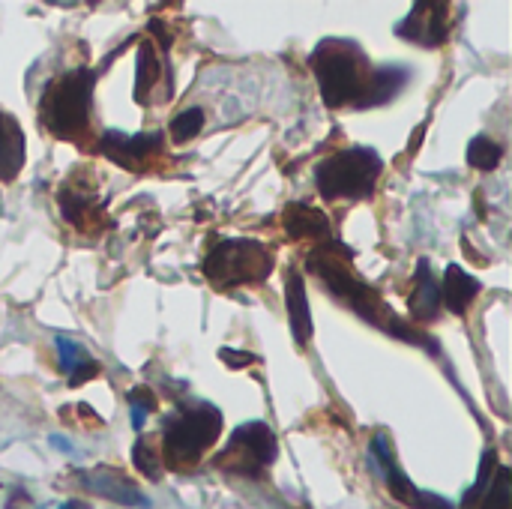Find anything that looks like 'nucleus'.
Returning a JSON list of instances; mask_svg holds the SVG:
<instances>
[{
  "mask_svg": "<svg viewBox=\"0 0 512 509\" xmlns=\"http://www.w3.org/2000/svg\"><path fill=\"white\" fill-rule=\"evenodd\" d=\"M441 288V300L444 306L453 312V315H465L471 309V303L477 300L480 294V279H474L465 267L459 264H447L444 270V279L438 282Z\"/></svg>",
  "mask_w": 512,
  "mask_h": 509,
  "instance_id": "obj_13",
  "label": "nucleus"
},
{
  "mask_svg": "<svg viewBox=\"0 0 512 509\" xmlns=\"http://www.w3.org/2000/svg\"><path fill=\"white\" fill-rule=\"evenodd\" d=\"M78 483L87 492H93V495H99V498H105L111 504H120V507H147V498L141 495V489L129 477H123L120 471H114V468H90V471H81L78 474Z\"/></svg>",
  "mask_w": 512,
  "mask_h": 509,
  "instance_id": "obj_8",
  "label": "nucleus"
},
{
  "mask_svg": "<svg viewBox=\"0 0 512 509\" xmlns=\"http://www.w3.org/2000/svg\"><path fill=\"white\" fill-rule=\"evenodd\" d=\"M219 360H222V363H228L231 369H240V366L258 363V357H252V354H237L234 348H222V351H219Z\"/></svg>",
  "mask_w": 512,
  "mask_h": 509,
  "instance_id": "obj_27",
  "label": "nucleus"
},
{
  "mask_svg": "<svg viewBox=\"0 0 512 509\" xmlns=\"http://www.w3.org/2000/svg\"><path fill=\"white\" fill-rule=\"evenodd\" d=\"M495 471H498V453L495 450H486L483 453V462H480V471H477V480H474V486L462 498V509H480L486 492H489V486H492V480H495Z\"/></svg>",
  "mask_w": 512,
  "mask_h": 509,
  "instance_id": "obj_19",
  "label": "nucleus"
},
{
  "mask_svg": "<svg viewBox=\"0 0 512 509\" xmlns=\"http://www.w3.org/2000/svg\"><path fill=\"white\" fill-rule=\"evenodd\" d=\"M501 159H504V147H501L498 141H492V138H486V135L471 138V144H468V162H471L474 168H480V171H495V168L501 165Z\"/></svg>",
  "mask_w": 512,
  "mask_h": 509,
  "instance_id": "obj_21",
  "label": "nucleus"
},
{
  "mask_svg": "<svg viewBox=\"0 0 512 509\" xmlns=\"http://www.w3.org/2000/svg\"><path fill=\"white\" fill-rule=\"evenodd\" d=\"M414 509H453V504L447 501V498H441V495H435V492H420L417 489V498H414Z\"/></svg>",
  "mask_w": 512,
  "mask_h": 509,
  "instance_id": "obj_26",
  "label": "nucleus"
},
{
  "mask_svg": "<svg viewBox=\"0 0 512 509\" xmlns=\"http://www.w3.org/2000/svg\"><path fill=\"white\" fill-rule=\"evenodd\" d=\"M510 507H512L510 468L498 465V471H495V480H492V486H489V492H486V498H483L480 509H510Z\"/></svg>",
  "mask_w": 512,
  "mask_h": 509,
  "instance_id": "obj_22",
  "label": "nucleus"
},
{
  "mask_svg": "<svg viewBox=\"0 0 512 509\" xmlns=\"http://www.w3.org/2000/svg\"><path fill=\"white\" fill-rule=\"evenodd\" d=\"M60 509H90V507H87V504H81V501H66Z\"/></svg>",
  "mask_w": 512,
  "mask_h": 509,
  "instance_id": "obj_28",
  "label": "nucleus"
},
{
  "mask_svg": "<svg viewBox=\"0 0 512 509\" xmlns=\"http://www.w3.org/2000/svg\"><path fill=\"white\" fill-rule=\"evenodd\" d=\"M93 84H96V75L90 69H72L54 78L39 102L42 126L60 138H72L84 132L90 120V105H93Z\"/></svg>",
  "mask_w": 512,
  "mask_h": 509,
  "instance_id": "obj_4",
  "label": "nucleus"
},
{
  "mask_svg": "<svg viewBox=\"0 0 512 509\" xmlns=\"http://www.w3.org/2000/svg\"><path fill=\"white\" fill-rule=\"evenodd\" d=\"M285 231L297 240L303 237H318V240H330V219L327 213H321L318 207L309 204H291L285 210Z\"/></svg>",
  "mask_w": 512,
  "mask_h": 509,
  "instance_id": "obj_17",
  "label": "nucleus"
},
{
  "mask_svg": "<svg viewBox=\"0 0 512 509\" xmlns=\"http://www.w3.org/2000/svg\"><path fill=\"white\" fill-rule=\"evenodd\" d=\"M132 462H135V468H138L147 480H159V477H162L159 456L153 453V447H150L144 438H138V441H135V447H132Z\"/></svg>",
  "mask_w": 512,
  "mask_h": 509,
  "instance_id": "obj_25",
  "label": "nucleus"
},
{
  "mask_svg": "<svg viewBox=\"0 0 512 509\" xmlns=\"http://www.w3.org/2000/svg\"><path fill=\"white\" fill-rule=\"evenodd\" d=\"M396 33L408 42H426L441 45L447 36V6L444 3H417L411 6V15L396 24Z\"/></svg>",
  "mask_w": 512,
  "mask_h": 509,
  "instance_id": "obj_9",
  "label": "nucleus"
},
{
  "mask_svg": "<svg viewBox=\"0 0 512 509\" xmlns=\"http://www.w3.org/2000/svg\"><path fill=\"white\" fill-rule=\"evenodd\" d=\"M138 66H135V99L138 102H147V90L156 84L159 78V63H156V51L150 42H141L138 48Z\"/></svg>",
  "mask_w": 512,
  "mask_h": 509,
  "instance_id": "obj_20",
  "label": "nucleus"
},
{
  "mask_svg": "<svg viewBox=\"0 0 512 509\" xmlns=\"http://www.w3.org/2000/svg\"><path fill=\"white\" fill-rule=\"evenodd\" d=\"M222 435V414L219 408L201 402L180 417L168 420L165 438H162V453L171 468H186L195 465Z\"/></svg>",
  "mask_w": 512,
  "mask_h": 509,
  "instance_id": "obj_5",
  "label": "nucleus"
},
{
  "mask_svg": "<svg viewBox=\"0 0 512 509\" xmlns=\"http://www.w3.org/2000/svg\"><path fill=\"white\" fill-rule=\"evenodd\" d=\"M162 147L159 132H138V135H123V132H105L102 135V150H108L117 159H147Z\"/></svg>",
  "mask_w": 512,
  "mask_h": 509,
  "instance_id": "obj_16",
  "label": "nucleus"
},
{
  "mask_svg": "<svg viewBox=\"0 0 512 509\" xmlns=\"http://www.w3.org/2000/svg\"><path fill=\"white\" fill-rule=\"evenodd\" d=\"M27 159V141L21 123L9 114L0 111V183H12Z\"/></svg>",
  "mask_w": 512,
  "mask_h": 509,
  "instance_id": "obj_12",
  "label": "nucleus"
},
{
  "mask_svg": "<svg viewBox=\"0 0 512 509\" xmlns=\"http://www.w3.org/2000/svg\"><path fill=\"white\" fill-rule=\"evenodd\" d=\"M201 126H204V111L201 108H186V111H180L174 120H171V138L177 141V144H186V141H192L198 132H201Z\"/></svg>",
  "mask_w": 512,
  "mask_h": 509,
  "instance_id": "obj_23",
  "label": "nucleus"
},
{
  "mask_svg": "<svg viewBox=\"0 0 512 509\" xmlns=\"http://www.w3.org/2000/svg\"><path fill=\"white\" fill-rule=\"evenodd\" d=\"M285 306H288V321H291V336L297 342V348H306L312 342L315 324H312V309H309V297H306V282L297 270L288 273L285 282Z\"/></svg>",
  "mask_w": 512,
  "mask_h": 509,
  "instance_id": "obj_11",
  "label": "nucleus"
},
{
  "mask_svg": "<svg viewBox=\"0 0 512 509\" xmlns=\"http://www.w3.org/2000/svg\"><path fill=\"white\" fill-rule=\"evenodd\" d=\"M54 348H57V363H60V369L72 375V378H69V387H78V384L90 381V378L99 372L96 360H90V354H87L84 345H78V342H72V339H66V336H57V339H54Z\"/></svg>",
  "mask_w": 512,
  "mask_h": 509,
  "instance_id": "obj_18",
  "label": "nucleus"
},
{
  "mask_svg": "<svg viewBox=\"0 0 512 509\" xmlns=\"http://www.w3.org/2000/svg\"><path fill=\"white\" fill-rule=\"evenodd\" d=\"M309 63H312V72L318 78V90L330 108L354 105L360 99L363 84H366V75H363L366 57L354 42L324 39L312 51Z\"/></svg>",
  "mask_w": 512,
  "mask_h": 509,
  "instance_id": "obj_1",
  "label": "nucleus"
},
{
  "mask_svg": "<svg viewBox=\"0 0 512 509\" xmlns=\"http://www.w3.org/2000/svg\"><path fill=\"white\" fill-rule=\"evenodd\" d=\"M126 402H129V411H132V429L141 432L147 414L156 411V396H153V390H147V387H135V390L126 393Z\"/></svg>",
  "mask_w": 512,
  "mask_h": 509,
  "instance_id": "obj_24",
  "label": "nucleus"
},
{
  "mask_svg": "<svg viewBox=\"0 0 512 509\" xmlns=\"http://www.w3.org/2000/svg\"><path fill=\"white\" fill-rule=\"evenodd\" d=\"M411 315L420 324H432L441 312V288L438 279L429 267V261L417 264V276H414V294H411Z\"/></svg>",
  "mask_w": 512,
  "mask_h": 509,
  "instance_id": "obj_15",
  "label": "nucleus"
},
{
  "mask_svg": "<svg viewBox=\"0 0 512 509\" xmlns=\"http://www.w3.org/2000/svg\"><path fill=\"white\" fill-rule=\"evenodd\" d=\"M372 465L384 474L387 489L393 492V498L411 507L414 498H417V489H414V483L405 477V471L399 468V462H396V456H393V447H390V441H387L384 435H378V438L372 441Z\"/></svg>",
  "mask_w": 512,
  "mask_h": 509,
  "instance_id": "obj_14",
  "label": "nucleus"
},
{
  "mask_svg": "<svg viewBox=\"0 0 512 509\" xmlns=\"http://www.w3.org/2000/svg\"><path fill=\"white\" fill-rule=\"evenodd\" d=\"M240 456V465L237 471H246L249 465L252 468H270L279 456V441L273 435V429L261 420H252V423H243L240 429H234L231 441H228V450L222 453L219 462H228Z\"/></svg>",
  "mask_w": 512,
  "mask_h": 509,
  "instance_id": "obj_7",
  "label": "nucleus"
},
{
  "mask_svg": "<svg viewBox=\"0 0 512 509\" xmlns=\"http://www.w3.org/2000/svg\"><path fill=\"white\" fill-rule=\"evenodd\" d=\"M381 171L384 159L375 147H348L321 159L315 168V186L327 201H363L375 192Z\"/></svg>",
  "mask_w": 512,
  "mask_h": 509,
  "instance_id": "obj_2",
  "label": "nucleus"
},
{
  "mask_svg": "<svg viewBox=\"0 0 512 509\" xmlns=\"http://www.w3.org/2000/svg\"><path fill=\"white\" fill-rule=\"evenodd\" d=\"M408 78H411V72L405 66H381V69L369 72V78L363 84V93L354 102V108L357 111H366V108L387 105L393 96H399V90L408 84Z\"/></svg>",
  "mask_w": 512,
  "mask_h": 509,
  "instance_id": "obj_10",
  "label": "nucleus"
},
{
  "mask_svg": "<svg viewBox=\"0 0 512 509\" xmlns=\"http://www.w3.org/2000/svg\"><path fill=\"white\" fill-rule=\"evenodd\" d=\"M273 264H276V258L270 255V249L264 243L249 240V237H234V240H222L210 249V255L204 258V276L219 291L255 288L270 279Z\"/></svg>",
  "mask_w": 512,
  "mask_h": 509,
  "instance_id": "obj_3",
  "label": "nucleus"
},
{
  "mask_svg": "<svg viewBox=\"0 0 512 509\" xmlns=\"http://www.w3.org/2000/svg\"><path fill=\"white\" fill-rule=\"evenodd\" d=\"M309 267H312V270L327 282V288H330L336 297H342L357 315H363V318L372 321V324H381V312H384L381 297H378L369 285H363L351 270H345V261L333 258L327 249H318V252H312Z\"/></svg>",
  "mask_w": 512,
  "mask_h": 509,
  "instance_id": "obj_6",
  "label": "nucleus"
}]
</instances>
